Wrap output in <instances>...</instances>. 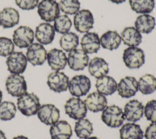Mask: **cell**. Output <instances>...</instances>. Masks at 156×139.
<instances>
[{
	"mask_svg": "<svg viewBox=\"0 0 156 139\" xmlns=\"http://www.w3.org/2000/svg\"><path fill=\"white\" fill-rule=\"evenodd\" d=\"M17 106L21 113L27 116H30L37 113L40 107L38 97L32 93H25L18 97Z\"/></svg>",
	"mask_w": 156,
	"mask_h": 139,
	"instance_id": "obj_1",
	"label": "cell"
},
{
	"mask_svg": "<svg viewBox=\"0 0 156 139\" xmlns=\"http://www.w3.org/2000/svg\"><path fill=\"white\" fill-rule=\"evenodd\" d=\"M124 116L121 108L115 105L106 107L101 115V119L108 126L116 128L121 126L124 121Z\"/></svg>",
	"mask_w": 156,
	"mask_h": 139,
	"instance_id": "obj_2",
	"label": "cell"
},
{
	"mask_svg": "<svg viewBox=\"0 0 156 139\" xmlns=\"http://www.w3.org/2000/svg\"><path fill=\"white\" fill-rule=\"evenodd\" d=\"M37 7L40 17L46 22L54 21L60 14L58 4L55 0H41Z\"/></svg>",
	"mask_w": 156,
	"mask_h": 139,
	"instance_id": "obj_3",
	"label": "cell"
},
{
	"mask_svg": "<svg viewBox=\"0 0 156 139\" xmlns=\"http://www.w3.org/2000/svg\"><path fill=\"white\" fill-rule=\"evenodd\" d=\"M122 59L129 68H139L144 63V51L138 47H129L124 49Z\"/></svg>",
	"mask_w": 156,
	"mask_h": 139,
	"instance_id": "obj_4",
	"label": "cell"
},
{
	"mask_svg": "<svg viewBox=\"0 0 156 139\" xmlns=\"http://www.w3.org/2000/svg\"><path fill=\"white\" fill-rule=\"evenodd\" d=\"M6 90L14 97H20L26 93L27 84L23 76L12 74L8 76L5 82Z\"/></svg>",
	"mask_w": 156,
	"mask_h": 139,
	"instance_id": "obj_5",
	"label": "cell"
},
{
	"mask_svg": "<svg viewBox=\"0 0 156 139\" xmlns=\"http://www.w3.org/2000/svg\"><path fill=\"white\" fill-rule=\"evenodd\" d=\"M90 88V80L85 75L75 76L69 81V91L73 96L76 97H80L87 94Z\"/></svg>",
	"mask_w": 156,
	"mask_h": 139,
	"instance_id": "obj_6",
	"label": "cell"
},
{
	"mask_svg": "<svg viewBox=\"0 0 156 139\" xmlns=\"http://www.w3.org/2000/svg\"><path fill=\"white\" fill-rule=\"evenodd\" d=\"M65 113L74 119L83 118L87 114V108L85 102L79 98L69 99L65 105Z\"/></svg>",
	"mask_w": 156,
	"mask_h": 139,
	"instance_id": "obj_7",
	"label": "cell"
},
{
	"mask_svg": "<svg viewBox=\"0 0 156 139\" xmlns=\"http://www.w3.org/2000/svg\"><path fill=\"white\" fill-rule=\"evenodd\" d=\"M94 18L92 13L88 9L79 10L74 16V25L77 31L87 33L93 27Z\"/></svg>",
	"mask_w": 156,
	"mask_h": 139,
	"instance_id": "obj_8",
	"label": "cell"
},
{
	"mask_svg": "<svg viewBox=\"0 0 156 139\" xmlns=\"http://www.w3.org/2000/svg\"><path fill=\"white\" fill-rule=\"evenodd\" d=\"M34 32L33 30L26 26H21L15 30L13 34V42L20 48H28L33 43Z\"/></svg>",
	"mask_w": 156,
	"mask_h": 139,
	"instance_id": "obj_9",
	"label": "cell"
},
{
	"mask_svg": "<svg viewBox=\"0 0 156 139\" xmlns=\"http://www.w3.org/2000/svg\"><path fill=\"white\" fill-rule=\"evenodd\" d=\"M27 62L26 56L23 52H13L6 60L7 70L12 74H22L26 70Z\"/></svg>",
	"mask_w": 156,
	"mask_h": 139,
	"instance_id": "obj_10",
	"label": "cell"
},
{
	"mask_svg": "<svg viewBox=\"0 0 156 139\" xmlns=\"http://www.w3.org/2000/svg\"><path fill=\"white\" fill-rule=\"evenodd\" d=\"M88 62L89 57L83 49H75L69 52L67 63L73 70H83L88 65Z\"/></svg>",
	"mask_w": 156,
	"mask_h": 139,
	"instance_id": "obj_11",
	"label": "cell"
},
{
	"mask_svg": "<svg viewBox=\"0 0 156 139\" xmlns=\"http://www.w3.org/2000/svg\"><path fill=\"white\" fill-rule=\"evenodd\" d=\"M47 84L49 88L57 93L67 90L69 84V77L63 72L56 71L48 76Z\"/></svg>",
	"mask_w": 156,
	"mask_h": 139,
	"instance_id": "obj_12",
	"label": "cell"
},
{
	"mask_svg": "<svg viewBox=\"0 0 156 139\" xmlns=\"http://www.w3.org/2000/svg\"><path fill=\"white\" fill-rule=\"evenodd\" d=\"M47 52L44 46L37 43L31 44L27 49L26 58L32 65H41L46 59Z\"/></svg>",
	"mask_w": 156,
	"mask_h": 139,
	"instance_id": "obj_13",
	"label": "cell"
},
{
	"mask_svg": "<svg viewBox=\"0 0 156 139\" xmlns=\"http://www.w3.org/2000/svg\"><path fill=\"white\" fill-rule=\"evenodd\" d=\"M37 116L39 119L44 124L52 125L58 120L60 111L53 104H43L39 108Z\"/></svg>",
	"mask_w": 156,
	"mask_h": 139,
	"instance_id": "obj_14",
	"label": "cell"
},
{
	"mask_svg": "<svg viewBox=\"0 0 156 139\" xmlns=\"http://www.w3.org/2000/svg\"><path fill=\"white\" fill-rule=\"evenodd\" d=\"M138 90V82L134 77L132 76H126L121 79L117 86L118 94L124 98L133 96Z\"/></svg>",
	"mask_w": 156,
	"mask_h": 139,
	"instance_id": "obj_15",
	"label": "cell"
},
{
	"mask_svg": "<svg viewBox=\"0 0 156 139\" xmlns=\"http://www.w3.org/2000/svg\"><path fill=\"white\" fill-rule=\"evenodd\" d=\"M124 118L129 121L136 122L140 120L144 114V106L136 99L129 101L124 106Z\"/></svg>",
	"mask_w": 156,
	"mask_h": 139,
	"instance_id": "obj_16",
	"label": "cell"
},
{
	"mask_svg": "<svg viewBox=\"0 0 156 139\" xmlns=\"http://www.w3.org/2000/svg\"><path fill=\"white\" fill-rule=\"evenodd\" d=\"M46 59L49 66L55 71L64 69L67 63V57L65 53L56 48L51 49L47 53Z\"/></svg>",
	"mask_w": 156,
	"mask_h": 139,
	"instance_id": "obj_17",
	"label": "cell"
},
{
	"mask_svg": "<svg viewBox=\"0 0 156 139\" xmlns=\"http://www.w3.org/2000/svg\"><path fill=\"white\" fill-rule=\"evenodd\" d=\"M37 40L41 45H48L52 42L55 37L54 26L48 23L40 24L35 29Z\"/></svg>",
	"mask_w": 156,
	"mask_h": 139,
	"instance_id": "obj_18",
	"label": "cell"
},
{
	"mask_svg": "<svg viewBox=\"0 0 156 139\" xmlns=\"http://www.w3.org/2000/svg\"><path fill=\"white\" fill-rule=\"evenodd\" d=\"M51 139H69L72 136L70 124L66 121H57L51 125L49 130Z\"/></svg>",
	"mask_w": 156,
	"mask_h": 139,
	"instance_id": "obj_19",
	"label": "cell"
},
{
	"mask_svg": "<svg viewBox=\"0 0 156 139\" xmlns=\"http://www.w3.org/2000/svg\"><path fill=\"white\" fill-rule=\"evenodd\" d=\"M85 103L88 110L93 112H98L107 107V101L104 95L98 92H93L87 96Z\"/></svg>",
	"mask_w": 156,
	"mask_h": 139,
	"instance_id": "obj_20",
	"label": "cell"
},
{
	"mask_svg": "<svg viewBox=\"0 0 156 139\" xmlns=\"http://www.w3.org/2000/svg\"><path fill=\"white\" fill-rule=\"evenodd\" d=\"M80 45L87 54L96 53L100 49V38L97 33L87 32L82 38Z\"/></svg>",
	"mask_w": 156,
	"mask_h": 139,
	"instance_id": "obj_21",
	"label": "cell"
},
{
	"mask_svg": "<svg viewBox=\"0 0 156 139\" xmlns=\"http://www.w3.org/2000/svg\"><path fill=\"white\" fill-rule=\"evenodd\" d=\"M98 93L103 95H111L117 90L118 84L111 76H104L97 79L95 84Z\"/></svg>",
	"mask_w": 156,
	"mask_h": 139,
	"instance_id": "obj_22",
	"label": "cell"
},
{
	"mask_svg": "<svg viewBox=\"0 0 156 139\" xmlns=\"http://www.w3.org/2000/svg\"><path fill=\"white\" fill-rule=\"evenodd\" d=\"M19 20V12L13 8H4L0 12V26L4 29L14 27L18 24Z\"/></svg>",
	"mask_w": 156,
	"mask_h": 139,
	"instance_id": "obj_23",
	"label": "cell"
},
{
	"mask_svg": "<svg viewBox=\"0 0 156 139\" xmlns=\"http://www.w3.org/2000/svg\"><path fill=\"white\" fill-rule=\"evenodd\" d=\"M88 71L92 76L98 79L108 73V64L102 58L94 57L88 63Z\"/></svg>",
	"mask_w": 156,
	"mask_h": 139,
	"instance_id": "obj_24",
	"label": "cell"
},
{
	"mask_svg": "<svg viewBox=\"0 0 156 139\" xmlns=\"http://www.w3.org/2000/svg\"><path fill=\"white\" fill-rule=\"evenodd\" d=\"M121 40L129 47H136L142 41V36L134 27H127L121 34Z\"/></svg>",
	"mask_w": 156,
	"mask_h": 139,
	"instance_id": "obj_25",
	"label": "cell"
},
{
	"mask_svg": "<svg viewBox=\"0 0 156 139\" xmlns=\"http://www.w3.org/2000/svg\"><path fill=\"white\" fill-rule=\"evenodd\" d=\"M121 42V36L115 30H108L103 34L100 38V43L102 47L110 51L117 49Z\"/></svg>",
	"mask_w": 156,
	"mask_h": 139,
	"instance_id": "obj_26",
	"label": "cell"
},
{
	"mask_svg": "<svg viewBox=\"0 0 156 139\" xmlns=\"http://www.w3.org/2000/svg\"><path fill=\"white\" fill-rule=\"evenodd\" d=\"M155 26V18L149 14L138 16L135 21V28L141 34H149Z\"/></svg>",
	"mask_w": 156,
	"mask_h": 139,
	"instance_id": "obj_27",
	"label": "cell"
},
{
	"mask_svg": "<svg viewBox=\"0 0 156 139\" xmlns=\"http://www.w3.org/2000/svg\"><path fill=\"white\" fill-rule=\"evenodd\" d=\"M121 139H143V132L138 124L126 123L119 129Z\"/></svg>",
	"mask_w": 156,
	"mask_h": 139,
	"instance_id": "obj_28",
	"label": "cell"
},
{
	"mask_svg": "<svg viewBox=\"0 0 156 139\" xmlns=\"http://www.w3.org/2000/svg\"><path fill=\"white\" fill-rule=\"evenodd\" d=\"M138 88L143 94H150L156 90V78L147 74L141 76L138 82Z\"/></svg>",
	"mask_w": 156,
	"mask_h": 139,
	"instance_id": "obj_29",
	"label": "cell"
},
{
	"mask_svg": "<svg viewBox=\"0 0 156 139\" xmlns=\"http://www.w3.org/2000/svg\"><path fill=\"white\" fill-rule=\"evenodd\" d=\"M132 10L136 13L147 14L152 12L155 7L154 0H129Z\"/></svg>",
	"mask_w": 156,
	"mask_h": 139,
	"instance_id": "obj_30",
	"label": "cell"
},
{
	"mask_svg": "<svg viewBox=\"0 0 156 139\" xmlns=\"http://www.w3.org/2000/svg\"><path fill=\"white\" fill-rule=\"evenodd\" d=\"M60 45L66 52H70L77 47L79 45V37L74 32L64 34L60 38Z\"/></svg>",
	"mask_w": 156,
	"mask_h": 139,
	"instance_id": "obj_31",
	"label": "cell"
},
{
	"mask_svg": "<svg viewBox=\"0 0 156 139\" xmlns=\"http://www.w3.org/2000/svg\"><path fill=\"white\" fill-rule=\"evenodd\" d=\"M93 130L91 123L88 119H79L75 124L74 131L77 137L85 139L90 136Z\"/></svg>",
	"mask_w": 156,
	"mask_h": 139,
	"instance_id": "obj_32",
	"label": "cell"
},
{
	"mask_svg": "<svg viewBox=\"0 0 156 139\" xmlns=\"http://www.w3.org/2000/svg\"><path fill=\"white\" fill-rule=\"evenodd\" d=\"M72 26L70 18L66 15H58L55 20L54 28L55 31L59 34H64L69 32Z\"/></svg>",
	"mask_w": 156,
	"mask_h": 139,
	"instance_id": "obj_33",
	"label": "cell"
},
{
	"mask_svg": "<svg viewBox=\"0 0 156 139\" xmlns=\"http://www.w3.org/2000/svg\"><path fill=\"white\" fill-rule=\"evenodd\" d=\"M16 112V106L13 102L4 101L0 104V119L10 120L15 117Z\"/></svg>",
	"mask_w": 156,
	"mask_h": 139,
	"instance_id": "obj_34",
	"label": "cell"
},
{
	"mask_svg": "<svg viewBox=\"0 0 156 139\" xmlns=\"http://www.w3.org/2000/svg\"><path fill=\"white\" fill-rule=\"evenodd\" d=\"M60 10L67 15H74L80 9L79 0H60L58 4Z\"/></svg>",
	"mask_w": 156,
	"mask_h": 139,
	"instance_id": "obj_35",
	"label": "cell"
},
{
	"mask_svg": "<svg viewBox=\"0 0 156 139\" xmlns=\"http://www.w3.org/2000/svg\"><path fill=\"white\" fill-rule=\"evenodd\" d=\"M14 51V43L11 39L0 37V55L6 57L10 55Z\"/></svg>",
	"mask_w": 156,
	"mask_h": 139,
	"instance_id": "obj_36",
	"label": "cell"
},
{
	"mask_svg": "<svg viewBox=\"0 0 156 139\" xmlns=\"http://www.w3.org/2000/svg\"><path fill=\"white\" fill-rule=\"evenodd\" d=\"M144 113L147 120L156 123V100H151L146 103L144 107Z\"/></svg>",
	"mask_w": 156,
	"mask_h": 139,
	"instance_id": "obj_37",
	"label": "cell"
},
{
	"mask_svg": "<svg viewBox=\"0 0 156 139\" xmlns=\"http://www.w3.org/2000/svg\"><path fill=\"white\" fill-rule=\"evenodd\" d=\"M16 4L21 9L29 10L35 9L38 4V0H15Z\"/></svg>",
	"mask_w": 156,
	"mask_h": 139,
	"instance_id": "obj_38",
	"label": "cell"
},
{
	"mask_svg": "<svg viewBox=\"0 0 156 139\" xmlns=\"http://www.w3.org/2000/svg\"><path fill=\"white\" fill-rule=\"evenodd\" d=\"M144 137L146 139H156V123H151L146 129Z\"/></svg>",
	"mask_w": 156,
	"mask_h": 139,
	"instance_id": "obj_39",
	"label": "cell"
},
{
	"mask_svg": "<svg viewBox=\"0 0 156 139\" xmlns=\"http://www.w3.org/2000/svg\"><path fill=\"white\" fill-rule=\"evenodd\" d=\"M109 1H110L111 2H112L113 3H115L116 4H119L124 2L126 0H109Z\"/></svg>",
	"mask_w": 156,
	"mask_h": 139,
	"instance_id": "obj_40",
	"label": "cell"
},
{
	"mask_svg": "<svg viewBox=\"0 0 156 139\" xmlns=\"http://www.w3.org/2000/svg\"><path fill=\"white\" fill-rule=\"evenodd\" d=\"M0 139H7L5 134L1 130H0Z\"/></svg>",
	"mask_w": 156,
	"mask_h": 139,
	"instance_id": "obj_41",
	"label": "cell"
},
{
	"mask_svg": "<svg viewBox=\"0 0 156 139\" xmlns=\"http://www.w3.org/2000/svg\"><path fill=\"white\" fill-rule=\"evenodd\" d=\"M13 139H29L27 137H24L23 135H19L17 137H15L14 138H13Z\"/></svg>",
	"mask_w": 156,
	"mask_h": 139,
	"instance_id": "obj_42",
	"label": "cell"
},
{
	"mask_svg": "<svg viewBox=\"0 0 156 139\" xmlns=\"http://www.w3.org/2000/svg\"><path fill=\"white\" fill-rule=\"evenodd\" d=\"M85 139H99V138H98V137H88V138H85Z\"/></svg>",
	"mask_w": 156,
	"mask_h": 139,
	"instance_id": "obj_43",
	"label": "cell"
},
{
	"mask_svg": "<svg viewBox=\"0 0 156 139\" xmlns=\"http://www.w3.org/2000/svg\"><path fill=\"white\" fill-rule=\"evenodd\" d=\"M2 98V91L0 90V104H1V102Z\"/></svg>",
	"mask_w": 156,
	"mask_h": 139,
	"instance_id": "obj_44",
	"label": "cell"
}]
</instances>
